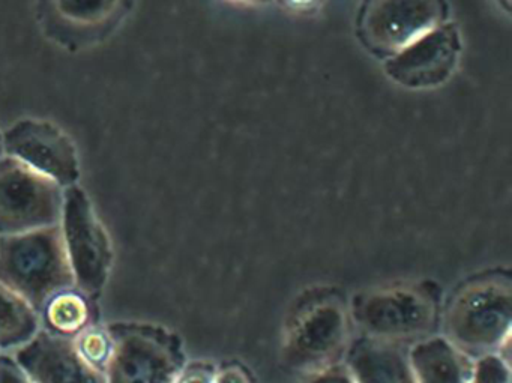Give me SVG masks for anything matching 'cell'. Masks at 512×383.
Masks as SVG:
<instances>
[{
	"instance_id": "cell-1",
	"label": "cell",
	"mask_w": 512,
	"mask_h": 383,
	"mask_svg": "<svg viewBox=\"0 0 512 383\" xmlns=\"http://www.w3.org/2000/svg\"><path fill=\"white\" fill-rule=\"evenodd\" d=\"M511 325V278L508 274L488 275L470 281L455 293L443 317V335L469 358L488 353L506 356Z\"/></svg>"
},
{
	"instance_id": "cell-2",
	"label": "cell",
	"mask_w": 512,
	"mask_h": 383,
	"mask_svg": "<svg viewBox=\"0 0 512 383\" xmlns=\"http://www.w3.org/2000/svg\"><path fill=\"white\" fill-rule=\"evenodd\" d=\"M0 283L37 311L59 290L76 286L59 224L0 236Z\"/></svg>"
},
{
	"instance_id": "cell-3",
	"label": "cell",
	"mask_w": 512,
	"mask_h": 383,
	"mask_svg": "<svg viewBox=\"0 0 512 383\" xmlns=\"http://www.w3.org/2000/svg\"><path fill=\"white\" fill-rule=\"evenodd\" d=\"M349 316L365 337L406 344L433 332L439 304L430 289L394 284L358 293L350 304Z\"/></svg>"
},
{
	"instance_id": "cell-4",
	"label": "cell",
	"mask_w": 512,
	"mask_h": 383,
	"mask_svg": "<svg viewBox=\"0 0 512 383\" xmlns=\"http://www.w3.org/2000/svg\"><path fill=\"white\" fill-rule=\"evenodd\" d=\"M349 308L337 298H320L296 311L284 329L281 361L307 377L340 362L350 344Z\"/></svg>"
},
{
	"instance_id": "cell-5",
	"label": "cell",
	"mask_w": 512,
	"mask_h": 383,
	"mask_svg": "<svg viewBox=\"0 0 512 383\" xmlns=\"http://www.w3.org/2000/svg\"><path fill=\"white\" fill-rule=\"evenodd\" d=\"M110 331L115 355L107 368L106 383H173L184 367L181 338L155 323L115 322Z\"/></svg>"
},
{
	"instance_id": "cell-6",
	"label": "cell",
	"mask_w": 512,
	"mask_h": 383,
	"mask_svg": "<svg viewBox=\"0 0 512 383\" xmlns=\"http://www.w3.org/2000/svg\"><path fill=\"white\" fill-rule=\"evenodd\" d=\"M59 227L74 284L92 298H100L112 272V239L88 194L77 184L65 188Z\"/></svg>"
},
{
	"instance_id": "cell-7",
	"label": "cell",
	"mask_w": 512,
	"mask_h": 383,
	"mask_svg": "<svg viewBox=\"0 0 512 383\" xmlns=\"http://www.w3.org/2000/svg\"><path fill=\"white\" fill-rule=\"evenodd\" d=\"M65 188L16 158H0V236L58 226Z\"/></svg>"
},
{
	"instance_id": "cell-8",
	"label": "cell",
	"mask_w": 512,
	"mask_h": 383,
	"mask_svg": "<svg viewBox=\"0 0 512 383\" xmlns=\"http://www.w3.org/2000/svg\"><path fill=\"white\" fill-rule=\"evenodd\" d=\"M445 0H364L356 34L380 58H391L446 22Z\"/></svg>"
},
{
	"instance_id": "cell-9",
	"label": "cell",
	"mask_w": 512,
	"mask_h": 383,
	"mask_svg": "<svg viewBox=\"0 0 512 383\" xmlns=\"http://www.w3.org/2000/svg\"><path fill=\"white\" fill-rule=\"evenodd\" d=\"M4 154L52 179L62 188L80 178L76 145L64 130L44 119L26 118L2 133Z\"/></svg>"
},
{
	"instance_id": "cell-10",
	"label": "cell",
	"mask_w": 512,
	"mask_h": 383,
	"mask_svg": "<svg viewBox=\"0 0 512 383\" xmlns=\"http://www.w3.org/2000/svg\"><path fill=\"white\" fill-rule=\"evenodd\" d=\"M460 31L454 23H442L413 41L406 49L385 59L386 76L409 91H430L448 83L461 58Z\"/></svg>"
},
{
	"instance_id": "cell-11",
	"label": "cell",
	"mask_w": 512,
	"mask_h": 383,
	"mask_svg": "<svg viewBox=\"0 0 512 383\" xmlns=\"http://www.w3.org/2000/svg\"><path fill=\"white\" fill-rule=\"evenodd\" d=\"M10 355L32 383H106L103 373L80 358L73 340L43 329Z\"/></svg>"
},
{
	"instance_id": "cell-12",
	"label": "cell",
	"mask_w": 512,
	"mask_h": 383,
	"mask_svg": "<svg viewBox=\"0 0 512 383\" xmlns=\"http://www.w3.org/2000/svg\"><path fill=\"white\" fill-rule=\"evenodd\" d=\"M344 362L356 383H416L403 344L362 335L349 344Z\"/></svg>"
},
{
	"instance_id": "cell-13",
	"label": "cell",
	"mask_w": 512,
	"mask_h": 383,
	"mask_svg": "<svg viewBox=\"0 0 512 383\" xmlns=\"http://www.w3.org/2000/svg\"><path fill=\"white\" fill-rule=\"evenodd\" d=\"M407 359L416 383H469L473 359L445 335H427L410 343Z\"/></svg>"
},
{
	"instance_id": "cell-14",
	"label": "cell",
	"mask_w": 512,
	"mask_h": 383,
	"mask_svg": "<svg viewBox=\"0 0 512 383\" xmlns=\"http://www.w3.org/2000/svg\"><path fill=\"white\" fill-rule=\"evenodd\" d=\"M38 314L43 331L68 340H74L83 331L100 322L97 299L76 286L59 290L50 296Z\"/></svg>"
},
{
	"instance_id": "cell-15",
	"label": "cell",
	"mask_w": 512,
	"mask_h": 383,
	"mask_svg": "<svg viewBox=\"0 0 512 383\" xmlns=\"http://www.w3.org/2000/svg\"><path fill=\"white\" fill-rule=\"evenodd\" d=\"M124 5L125 0H46V11L59 29L91 37L115 25Z\"/></svg>"
},
{
	"instance_id": "cell-16",
	"label": "cell",
	"mask_w": 512,
	"mask_h": 383,
	"mask_svg": "<svg viewBox=\"0 0 512 383\" xmlns=\"http://www.w3.org/2000/svg\"><path fill=\"white\" fill-rule=\"evenodd\" d=\"M40 329L38 311L0 283V352L13 353L31 341Z\"/></svg>"
},
{
	"instance_id": "cell-17",
	"label": "cell",
	"mask_w": 512,
	"mask_h": 383,
	"mask_svg": "<svg viewBox=\"0 0 512 383\" xmlns=\"http://www.w3.org/2000/svg\"><path fill=\"white\" fill-rule=\"evenodd\" d=\"M74 347L80 358L100 373L106 374L113 355H115L116 341L110 331L109 325L100 322L83 331L73 340Z\"/></svg>"
},
{
	"instance_id": "cell-18",
	"label": "cell",
	"mask_w": 512,
	"mask_h": 383,
	"mask_svg": "<svg viewBox=\"0 0 512 383\" xmlns=\"http://www.w3.org/2000/svg\"><path fill=\"white\" fill-rule=\"evenodd\" d=\"M469 383H511L509 358L500 353H488L473 359Z\"/></svg>"
},
{
	"instance_id": "cell-19",
	"label": "cell",
	"mask_w": 512,
	"mask_h": 383,
	"mask_svg": "<svg viewBox=\"0 0 512 383\" xmlns=\"http://www.w3.org/2000/svg\"><path fill=\"white\" fill-rule=\"evenodd\" d=\"M218 368L212 362L193 361L185 362L184 367L176 374L173 383H215L217 382Z\"/></svg>"
},
{
	"instance_id": "cell-20",
	"label": "cell",
	"mask_w": 512,
	"mask_h": 383,
	"mask_svg": "<svg viewBox=\"0 0 512 383\" xmlns=\"http://www.w3.org/2000/svg\"><path fill=\"white\" fill-rule=\"evenodd\" d=\"M304 383H356L346 362L340 361L328 365L310 376L304 377Z\"/></svg>"
},
{
	"instance_id": "cell-21",
	"label": "cell",
	"mask_w": 512,
	"mask_h": 383,
	"mask_svg": "<svg viewBox=\"0 0 512 383\" xmlns=\"http://www.w3.org/2000/svg\"><path fill=\"white\" fill-rule=\"evenodd\" d=\"M0 383H32L10 353H0Z\"/></svg>"
},
{
	"instance_id": "cell-22",
	"label": "cell",
	"mask_w": 512,
	"mask_h": 383,
	"mask_svg": "<svg viewBox=\"0 0 512 383\" xmlns=\"http://www.w3.org/2000/svg\"><path fill=\"white\" fill-rule=\"evenodd\" d=\"M215 383H253L250 374L239 367V365H229V367L218 370L217 382Z\"/></svg>"
},
{
	"instance_id": "cell-23",
	"label": "cell",
	"mask_w": 512,
	"mask_h": 383,
	"mask_svg": "<svg viewBox=\"0 0 512 383\" xmlns=\"http://www.w3.org/2000/svg\"><path fill=\"white\" fill-rule=\"evenodd\" d=\"M227 4L244 5V7H256V5L268 4L269 0H223Z\"/></svg>"
},
{
	"instance_id": "cell-24",
	"label": "cell",
	"mask_w": 512,
	"mask_h": 383,
	"mask_svg": "<svg viewBox=\"0 0 512 383\" xmlns=\"http://www.w3.org/2000/svg\"><path fill=\"white\" fill-rule=\"evenodd\" d=\"M284 2L295 10L296 8L301 10V8H310L311 5L316 4L317 0H284Z\"/></svg>"
},
{
	"instance_id": "cell-25",
	"label": "cell",
	"mask_w": 512,
	"mask_h": 383,
	"mask_svg": "<svg viewBox=\"0 0 512 383\" xmlns=\"http://www.w3.org/2000/svg\"><path fill=\"white\" fill-rule=\"evenodd\" d=\"M4 142H2V133H0V158L4 157Z\"/></svg>"
},
{
	"instance_id": "cell-26",
	"label": "cell",
	"mask_w": 512,
	"mask_h": 383,
	"mask_svg": "<svg viewBox=\"0 0 512 383\" xmlns=\"http://www.w3.org/2000/svg\"><path fill=\"white\" fill-rule=\"evenodd\" d=\"M499 2L505 5L506 10H509V0H499Z\"/></svg>"
},
{
	"instance_id": "cell-27",
	"label": "cell",
	"mask_w": 512,
	"mask_h": 383,
	"mask_svg": "<svg viewBox=\"0 0 512 383\" xmlns=\"http://www.w3.org/2000/svg\"><path fill=\"white\" fill-rule=\"evenodd\" d=\"M0 353H2V352H0Z\"/></svg>"
}]
</instances>
